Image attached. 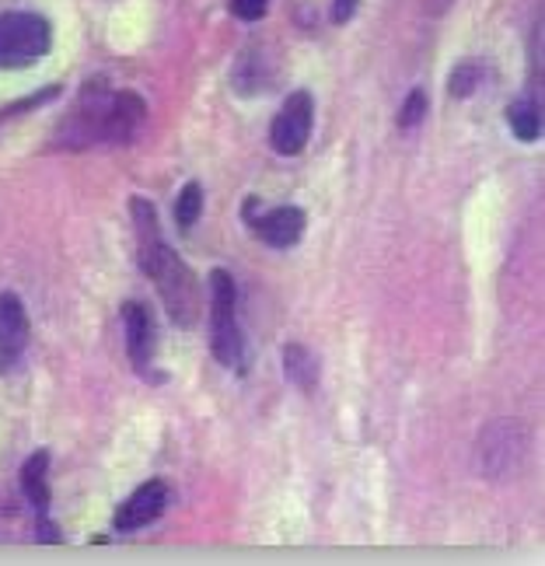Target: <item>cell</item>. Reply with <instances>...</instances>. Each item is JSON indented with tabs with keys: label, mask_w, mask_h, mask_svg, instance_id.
<instances>
[{
	"label": "cell",
	"mask_w": 545,
	"mask_h": 566,
	"mask_svg": "<svg viewBox=\"0 0 545 566\" xmlns=\"http://www.w3.org/2000/svg\"><path fill=\"white\" fill-rule=\"evenodd\" d=\"M129 213H134V228H137L140 270L155 280V287L168 308V318L176 322L179 329H192V325L200 322V280H196V273L161 238L155 203L144 200V196H134V200H129Z\"/></svg>",
	"instance_id": "1"
},
{
	"label": "cell",
	"mask_w": 545,
	"mask_h": 566,
	"mask_svg": "<svg viewBox=\"0 0 545 566\" xmlns=\"http://www.w3.org/2000/svg\"><path fill=\"white\" fill-rule=\"evenodd\" d=\"M53 46V29L42 14L8 11L0 14V71L32 67Z\"/></svg>",
	"instance_id": "4"
},
{
	"label": "cell",
	"mask_w": 545,
	"mask_h": 566,
	"mask_svg": "<svg viewBox=\"0 0 545 566\" xmlns=\"http://www.w3.org/2000/svg\"><path fill=\"white\" fill-rule=\"evenodd\" d=\"M147 116V105L134 92H113L102 77L81 88L77 102L60 119L53 144L63 150H81L92 144H126Z\"/></svg>",
	"instance_id": "2"
},
{
	"label": "cell",
	"mask_w": 545,
	"mask_h": 566,
	"mask_svg": "<svg viewBox=\"0 0 545 566\" xmlns=\"http://www.w3.org/2000/svg\"><path fill=\"white\" fill-rule=\"evenodd\" d=\"M168 504V486L161 483V479H150V483H144L134 496L126 500V504H119L116 511V532H137L144 525H150Z\"/></svg>",
	"instance_id": "9"
},
{
	"label": "cell",
	"mask_w": 545,
	"mask_h": 566,
	"mask_svg": "<svg viewBox=\"0 0 545 566\" xmlns=\"http://www.w3.org/2000/svg\"><path fill=\"white\" fill-rule=\"evenodd\" d=\"M46 465H50V451H35L29 454V462L21 465V493L35 507V514L46 521L50 511V483H46Z\"/></svg>",
	"instance_id": "11"
},
{
	"label": "cell",
	"mask_w": 545,
	"mask_h": 566,
	"mask_svg": "<svg viewBox=\"0 0 545 566\" xmlns=\"http://www.w3.org/2000/svg\"><path fill=\"white\" fill-rule=\"evenodd\" d=\"M507 126L521 144H535L542 137V105L532 98H517L507 105Z\"/></svg>",
	"instance_id": "12"
},
{
	"label": "cell",
	"mask_w": 545,
	"mask_h": 566,
	"mask_svg": "<svg viewBox=\"0 0 545 566\" xmlns=\"http://www.w3.org/2000/svg\"><path fill=\"white\" fill-rule=\"evenodd\" d=\"M354 11H357V0H336V4H333V21H336V25H346V21L354 18Z\"/></svg>",
	"instance_id": "19"
},
{
	"label": "cell",
	"mask_w": 545,
	"mask_h": 566,
	"mask_svg": "<svg viewBox=\"0 0 545 566\" xmlns=\"http://www.w3.org/2000/svg\"><path fill=\"white\" fill-rule=\"evenodd\" d=\"M420 4H423V8H427L430 14H444V11H448V8L454 4V0H420Z\"/></svg>",
	"instance_id": "20"
},
{
	"label": "cell",
	"mask_w": 545,
	"mask_h": 566,
	"mask_svg": "<svg viewBox=\"0 0 545 566\" xmlns=\"http://www.w3.org/2000/svg\"><path fill=\"white\" fill-rule=\"evenodd\" d=\"M483 84V71L475 67V63H462V67H454L451 77H448V92L454 98H469L475 95V88Z\"/></svg>",
	"instance_id": "16"
},
{
	"label": "cell",
	"mask_w": 545,
	"mask_h": 566,
	"mask_svg": "<svg viewBox=\"0 0 545 566\" xmlns=\"http://www.w3.org/2000/svg\"><path fill=\"white\" fill-rule=\"evenodd\" d=\"M252 231L263 238L266 245L273 249H291L301 242V234H304V210L297 207H276L263 217H255L252 221Z\"/></svg>",
	"instance_id": "10"
},
{
	"label": "cell",
	"mask_w": 545,
	"mask_h": 566,
	"mask_svg": "<svg viewBox=\"0 0 545 566\" xmlns=\"http://www.w3.org/2000/svg\"><path fill=\"white\" fill-rule=\"evenodd\" d=\"M266 56H259L255 50H245L238 56V67H234V88L242 95H259L270 88V71H263Z\"/></svg>",
	"instance_id": "14"
},
{
	"label": "cell",
	"mask_w": 545,
	"mask_h": 566,
	"mask_svg": "<svg viewBox=\"0 0 545 566\" xmlns=\"http://www.w3.org/2000/svg\"><path fill=\"white\" fill-rule=\"evenodd\" d=\"M312 123H315V102L308 92H294L287 102H283V108L276 113L273 126H270V144L276 155L283 158H294L304 150V144H308L312 137Z\"/></svg>",
	"instance_id": "6"
},
{
	"label": "cell",
	"mask_w": 545,
	"mask_h": 566,
	"mask_svg": "<svg viewBox=\"0 0 545 566\" xmlns=\"http://www.w3.org/2000/svg\"><path fill=\"white\" fill-rule=\"evenodd\" d=\"M270 0H231V11L242 18V21H259L266 14Z\"/></svg>",
	"instance_id": "18"
},
{
	"label": "cell",
	"mask_w": 545,
	"mask_h": 566,
	"mask_svg": "<svg viewBox=\"0 0 545 566\" xmlns=\"http://www.w3.org/2000/svg\"><path fill=\"white\" fill-rule=\"evenodd\" d=\"M203 213V186L200 182H186L182 192L176 196V224L189 231Z\"/></svg>",
	"instance_id": "15"
},
{
	"label": "cell",
	"mask_w": 545,
	"mask_h": 566,
	"mask_svg": "<svg viewBox=\"0 0 545 566\" xmlns=\"http://www.w3.org/2000/svg\"><path fill=\"white\" fill-rule=\"evenodd\" d=\"M423 116H427V92L423 88H412L409 98L399 108V126L402 129H412V126L423 123Z\"/></svg>",
	"instance_id": "17"
},
{
	"label": "cell",
	"mask_w": 545,
	"mask_h": 566,
	"mask_svg": "<svg viewBox=\"0 0 545 566\" xmlns=\"http://www.w3.org/2000/svg\"><path fill=\"white\" fill-rule=\"evenodd\" d=\"M123 333H126L129 360H134V367L147 378L150 367H155V350H158V325L150 308H144L140 301L123 304Z\"/></svg>",
	"instance_id": "7"
},
{
	"label": "cell",
	"mask_w": 545,
	"mask_h": 566,
	"mask_svg": "<svg viewBox=\"0 0 545 566\" xmlns=\"http://www.w3.org/2000/svg\"><path fill=\"white\" fill-rule=\"evenodd\" d=\"M283 375H287V381H294L301 391H315L318 385V360L304 350V346L291 343L287 350H283Z\"/></svg>",
	"instance_id": "13"
},
{
	"label": "cell",
	"mask_w": 545,
	"mask_h": 566,
	"mask_svg": "<svg viewBox=\"0 0 545 566\" xmlns=\"http://www.w3.org/2000/svg\"><path fill=\"white\" fill-rule=\"evenodd\" d=\"M528 454V430L517 420H493L475 444V465L486 479H511Z\"/></svg>",
	"instance_id": "5"
},
{
	"label": "cell",
	"mask_w": 545,
	"mask_h": 566,
	"mask_svg": "<svg viewBox=\"0 0 545 566\" xmlns=\"http://www.w3.org/2000/svg\"><path fill=\"white\" fill-rule=\"evenodd\" d=\"M32 336L29 312L18 294H0V375L14 371Z\"/></svg>",
	"instance_id": "8"
},
{
	"label": "cell",
	"mask_w": 545,
	"mask_h": 566,
	"mask_svg": "<svg viewBox=\"0 0 545 566\" xmlns=\"http://www.w3.org/2000/svg\"><path fill=\"white\" fill-rule=\"evenodd\" d=\"M210 350L224 367H242L245 339L238 325V287L228 270H210Z\"/></svg>",
	"instance_id": "3"
}]
</instances>
